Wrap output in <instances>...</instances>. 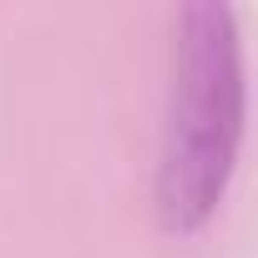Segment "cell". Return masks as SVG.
<instances>
[{
  "label": "cell",
  "mask_w": 258,
  "mask_h": 258,
  "mask_svg": "<svg viewBox=\"0 0 258 258\" xmlns=\"http://www.w3.org/2000/svg\"><path fill=\"white\" fill-rule=\"evenodd\" d=\"M243 142V41L228 6H187L172 31V86L157 152V218L198 233L233 177Z\"/></svg>",
  "instance_id": "obj_1"
}]
</instances>
